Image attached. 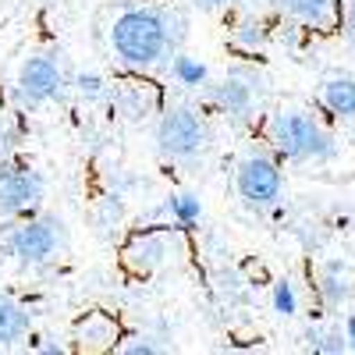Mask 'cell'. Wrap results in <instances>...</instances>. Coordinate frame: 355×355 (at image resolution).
<instances>
[{
  "label": "cell",
  "mask_w": 355,
  "mask_h": 355,
  "mask_svg": "<svg viewBox=\"0 0 355 355\" xmlns=\"http://www.w3.org/2000/svg\"><path fill=\"white\" fill-rule=\"evenodd\" d=\"M316 291H320V299H323V306H327V309L345 306V302L352 299V277H348V270H345L341 263H327V266L320 270Z\"/></svg>",
  "instance_id": "7c38bea8"
},
{
  "label": "cell",
  "mask_w": 355,
  "mask_h": 355,
  "mask_svg": "<svg viewBox=\"0 0 355 355\" xmlns=\"http://www.w3.org/2000/svg\"><path fill=\"white\" fill-rule=\"evenodd\" d=\"M345 338H348V352H355V313L345 316Z\"/></svg>",
  "instance_id": "7402d4cb"
},
{
  "label": "cell",
  "mask_w": 355,
  "mask_h": 355,
  "mask_svg": "<svg viewBox=\"0 0 355 355\" xmlns=\"http://www.w3.org/2000/svg\"><path fill=\"white\" fill-rule=\"evenodd\" d=\"M61 242H64V224L57 217H28V220H21L8 231L4 249L21 266H40V263L57 256Z\"/></svg>",
  "instance_id": "3957f363"
},
{
  "label": "cell",
  "mask_w": 355,
  "mask_h": 355,
  "mask_svg": "<svg viewBox=\"0 0 355 355\" xmlns=\"http://www.w3.org/2000/svg\"><path fill=\"white\" fill-rule=\"evenodd\" d=\"M320 100L334 117H355V78L331 75L320 85Z\"/></svg>",
  "instance_id": "8fae6325"
},
{
  "label": "cell",
  "mask_w": 355,
  "mask_h": 355,
  "mask_svg": "<svg viewBox=\"0 0 355 355\" xmlns=\"http://www.w3.org/2000/svg\"><path fill=\"white\" fill-rule=\"evenodd\" d=\"M277 8L284 18L320 28V33H327L341 21V0H277Z\"/></svg>",
  "instance_id": "ba28073f"
},
{
  "label": "cell",
  "mask_w": 355,
  "mask_h": 355,
  "mask_svg": "<svg viewBox=\"0 0 355 355\" xmlns=\"http://www.w3.org/2000/svg\"><path fill=\"white\" fill-rule=\"evenodd\" d=\"M75 85H78L82 100H103V96H107V82H103V75H96V71H82V75L75 78Z\"/></svg>",
  "instance_id": "d6986e66"
},
{
  "label": "cell",
  "mask_w": 355,
  "mask_h": 355,
  "mask_svg": "<svg viewBox=\"0 0 355 355\" xmlns=\"http://www.w3.org/2000/svg\"><path fill=\"white\" fill-rule=\"evenodd\" d=\"M266 43H270V33H266L263 21H239V28H234V46H242L245 53H256L263 50Z\"/></svg>",
  "instance_id": "9a60e30c"
},
{
  "label": "cell",
  "mask_w": 355,
  "mask_h": 355,
  "mask_svg": "<svg viewBox=\"0 0 355 355\" xmlns=\"http://www.w3.org/2000/svg\"><path fill=\"white\" fill-rule=\"evenodd\" d=\"M167 256V239L164 234H135V242L125 249V263L135 274H150Z\"/></svg>",
  "instance_id": "9c48e42d"
},
{
  "label": "cell",
  "mask_w": 355,
  "mask_h": 355,
  "mask_svg": "<svg viewBox=\"0 0 355 355\" xmlns=\"http://www.w3.org/2000/svg\"><path fill=\"white\" fill-rule=\"evenodd\" d=\"M234 189H239L242 202L252 210H270L281 199L284 178H281V164L266 153H249L239 171H234Z\"/></svg>",
  "instance_id": "277c9868"
},
{
  "label": "cell",
  "mask_w": 355,
  "mask_h": 355,
  "mask_svg": "<svg viewBox=\"0 0 355 355\" xmlns=\"http://www.w3.org/2000/svg\"><path fill=\"white\" fill-rule=\"evenodd\" d=\"M341 25H345V33L355 40V0H341Z\"/></svg>",
  "instance_id": "ffe728a7"
},
{
  "label": "cell",
  "mask_w": 355,
  "mask_h": 355,
  "mask_svg": "<svg viewBox=\"0 0 355 355\" xmlns=\"http://www.w3.org/2000/svg\"><path fill=\"white\" fill-rule=\"evenodd\" d=\"M309 345H313V352H327V355H341V352H348V338H345V327L341 331H309Z\"/></svg>",
  "instance_id": "ac0fdd59"
},
{
  "label": "cell",
  "mask_w": 355,
  "mask_h": 355,
  "mask_svg": "<svg viewBox=\"0 0 355 355\" xmlns=\"http://www.w3.org/2000/svg\"><path fill=\"white\" fill-rule=\"evenodd\" d=\"M202 8H224V4H231V0H199Z\"/></svg>",
  "instance_id": "603a6c76"
},
{
  "label": "cell",
  "mask_w": 355,
  "mask_h": 355,
  "mask_svg": "<svg viewBox=\"0 0 355 355\" xmlns=\"http://www.w3.org/2000/svg\"><path fill=\"white\" fill-rule=\"evenodd\" d=\"M206 146V128L199 121V114L189 107H174L160 117L157 125V150L167 160H192Z\"/></svg>",
  "instance_id": "5b68a950"
},
{
  "label": "cell",
  "mask_w": 355,
  "mask_h": 355,
  "mask_svg": "<svg viewBox=\"0 0 355 355\" xmlns=\"http://www.w3.org/2000/svg\"><path fill=\"white\" fill-rule=\"evenodd\" d=\"M171 75L178 78V85H189V89H199L210 82V68H206L202 61H196V57H174V64H171Z\"/></svg>",
  "instance_id": "5bb4252c"
},
{
  "label": "cell",
  "mask_w": 355,
  "mask_h": 355,
  "mask_svg": "<svg viewBox=\"0 0 355 355\" xmlns=\"http://www.w3.org/2000/svg\"><path fill=\"white\" fill-rule=\"evenodd\" d=\"M110 46L128 68H153L174 46L171 18L153 8H132L110 25Z\"/></svg>",
  "instance_id": "6da1fadb"
},
{
  "label": "cell",
  "mask_w": 355,
  "mask_h": 355,
  "mask_svg": "<svg viewBox=\"0 0 355 355\" xmlns=\"http://www.w3.org/2000/svg\"><path fill=\"white\" fill-rule=\"evenodd\" d=\"M61 85H64V75L53 57H28L18 71V100L25 107H43L61 96Z\"/></svg>",
  "instance_id": "52a82bcc"
},
{
  "label": "cell",
  "mask_w": 355,
  "mask_h": 355,
  "mask_svg": "<svg viewBox=\"0 0 355 355\" xmlns=\"http://www.w3.org/2000/svg\"><path fill=\"white\" fill-rule=\"evenodd\" d=\"M121 352H128V355H153V352H160L153 341H146V338H135L132 345H121Z\"/></svg>",
  "instance_id": "44dd1931"
},
{
  "label": "cell",
  "mask_w": 355,
  "mask_h": 355,
  "mask_svg": "<svg viewBox=\"0 0 355 355\" xmlns=\"http://www.w3.org/2000/svg\"><path fill=\"white\" fill-rule=\"evenodd\" d=\"M214 103L220 107V110H227V114H249V107H252V85L245 82V78H239V75H227L224 82H217L214 85Z\"/></svg>",
  "instance_id": "4fadbf2b"
},
{
  "label": "cell",
  "mask_w": 355,
  "mask_h": 355,
  "mask_svg": "<svg viewBox=\"0 0 355 355\" xmlns=\"http://www.w3.org/2000/svg\"><path fill=\"white\" fill-rule=\"evenodd\" d=\"M167 210H171V217L182 224V227H192L199 217H202V202L196 199V196H171V202H167Z\"/></svg>",
  "instance_id": "2e32d148"
},
{
  "label": "cell",
  "mask_w": 355,
  "mask_h": 355,
  "mask_svg": "<svg viewBox=\"0 0 355 355\" xmlns=\"http://www.w3.org/2000/svg\"><path fill=\"white\" fill-rule=\"evenodd\" d=\"M270 142L277 157L295 160V164H320L334 157V139L323 128L316 117L302 114V110H277L270 117Z\"/></svg>",
  "instance_id": "7a4b0ae2"
},
{
  "label": "cell",
  "mask_w": 355,
  "mask_h": 355,
  "mask_svg": "<svg viewBox=\"0 0 355 355\" xmlns=\"http://www.w3.org/2000/svg\"><path fill=\"white\" fill-rule=\"evenodd\" d=\"M270 302H274V313L277 316H295V313H299V291H295L291 281H277Z\"/></svg>",
  "instance_id": "e0dca14e"
},
{
  "label": "cell",
  "mask_w": 355,
  "mask_h": 355,
  "mask_svg": "<svg viewBox=\"0 0 355 355\" xmlns=\"http://www.w3.org/2000/svg\"><path fill=\"white\" fill-rule=\"evenodd\" d=\"M28 327H33V313L11 295H0V348H11L15 341H21Z\"/></svg>",
  "instance_id": "30bf717a"
},
{
  "label": "cell",
  "mask_w": 355,
  "mask_h": 355,
  "mask_svg": "<svg viewBox=\"0 0 355 355\" xmlns=\"http://www.w3.org/2000/svg\"><path fill=\"white\" fill-rule=\"evenodd\" d=\"M40 202H43V178L36 167L21 160L0 164V214L21 217V214H33Z\"/></svg>",
  "instance_id": "8992f818"
}]
</instances>
